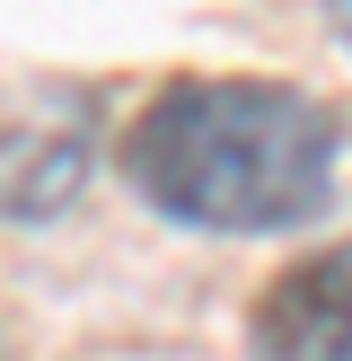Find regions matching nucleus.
<instances>
[{"instance_id": "2", "label": "nucleus", "mask_w": 352, "mask_h": 361, "mask_svg": "<svg viewBox=\"0 0 352 361\" xmlns=\"http://www.w3.org/2000/svg\"><path fill=\"white\" fill-rule=\"evenodd\" d=\"M97 168V97L70 80H0V221H62Z\"/></svg>"}, {"instance_id": "4", "label": "nucleus", "mask_w": 352, "mask_h": 361, "mask_svg": "<svg viewBox=\"0 0 352 361\" xmlns=\"http://www.w3.org/2000/svg\"><path fill=\"white\" fill-rule=\"evenodd\" d=\"M326 18H334V35L352 44V0H326Z\"/></svg>"}, {"instance_id": "3", "label": "nucleus", "mask_w": 352, "mask_h": 361, "mask_svg": "<svg viewBox=\"0 0 352 361\" xmlns=\"http://www.w3.org/2000/svg\"><path fill=\"white\" fill-rule=\"evenodd\" d=\"M264 361H352V238L291 264L256 309Z\"/></svg>"}, {"instance_id": "1", "label": "nucleus", "mask_w": 352, "mask_h": 361, "mask_svg": "<svg viewBox=\"0 0 352 361\" xmlns=\"http://www.w3.org/2000/svg\"><path fill=\"white\" fill-rule=\"evenodd\" d=\"M344 123L282 80H176L123 133L141 203L220 238H282L334 203Z\"/></svg>"}]
</instances>
